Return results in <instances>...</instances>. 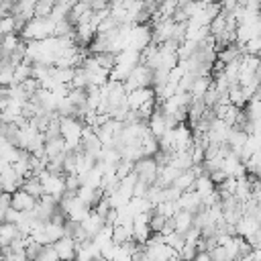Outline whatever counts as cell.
Wrapping results in <instances>:
<instances>
[{
  "instance_id": "cell-16",
  "label": "cell",
  "mask_w": 261,
  "mask_h": 261,
  "mask_svg": "<svg viewBox=\"0 0 261 261\" xmlns=\"http://www.w3.org/2000/svg\"><path fill=\"white\" fill-rule=\"evenodd\" d=\"M20 234H22V232L18 230V226H16L14 222H6V220H2V222H0V249L10 247L12 241H14L16 237H20Z\"/></svg>"
},
{
  "instance_id": "cell-46",
  "label": "cell",
  "mask_w": 261,
  "mask_h": 261,
  "mask_svg": "<svg viewBox=\"0 0 261 261\" xmlns=\"http://www.w3.org/2000/svg\"><path fill=\"white\" fill-rule=\"evenodd\" d=\"M184 239H186V243H190V245H198V241L202 239V228H198V226L188 228V230L184 232Z\"/></svg>"
},
{
  "instance_id": "cell-48",
  "label": "cell",
  "mask_w": 261,
  "mask_h": 261,
  "mask_svg": "<svg viewBox=\"0 0 261 261\" xmlns=\"http://www.w3.org/2000/svg\"><path fill=\"white\" fill-rule=\"evenodd\" d=\"M210 257H212V261H230V257L222 245H216L214 249H210Z\"/></svg>"
},
{
  "instance_id": "cell-58",
  "label": "cell",
  "mask_w": 261,
  "mask_h": 261,
  "mask_svg": "<svg viewBox=\"0 0 261 261\" xmlns=\"http://www.w3.org/2000/svg\"><path fill=\"white\" fill-rule=\"evenodd\" d=\"M4 2H6V0H0V6H2V4H4Z\"/></svg>"
},
{
  "instance_id": "cell-44",
  "label": "cell",
  "mask_w": 261,
  "mask_h": 261,
  "mask_svg": "<svg viewBox=\"0 0 261 261\" xmlns=\"http://www.w3.org/2000/svg\"><path fill=\"white\" fill-rule=\"evenodd\" d=\"M243 51L261 57V37H253V39H249V41L243 45Z\"/></svg>"
},
{
  "instance_id": "cell-6",
  "label": "cell",
  "mask_w": 261,
  "mask_h": 261,
  "mask_svg": "<svg viewBox=\"0 0 261 261\" xmlns=\"http://www.w3.org/2000/svg\"><path fill=\"white\" fill-rule=\"evenodd\" d=\"M173 135V151H188L194 145V130L188 126V122H179L175 128H171Z\"/></svg>"
},
{
  "instance_id": "cell-20",
  "label": "cell",
  "mask_w": 261,
  "mask_h": 261,
  "mask_svg": "<svg viewBox=\"0 0 261 261\" xmlns=\"http://www.w3.org/2000/svg\"><path fill=\"white\" fill-rule=\"evenodd\" d=\"M82 224H84L86 232H88V234H90V237L94 239V237H96V234H98V232H100V230L104 228L106 220H104V216H100L98 212H94V210H92V212L88 214V218H86V220H84Z\"/></svg>"
},
{
  "instance_id": "cell-51",
  "label": "cell",
  "mask_w": 261,
  "mask_h": 261,
  "mask_svg": "<svg viewBox=\"0 0 261 261\" xmlns=\"http://www.w3.org/2000/svg\"><path fill=\"white\" fill-rule=\"evenodd\" d=\"M194 261H212L210 251H198V253H196V257H194Z\"/></svg>"
},
{
  "instance_id": "cell-29",
  "label": "cell",
  "mask_w": 261,
  "mask_h": 261,
  "mask_svg": "<svg viewBox=\"0 0 261 261\" xmlns=\"http://www.w3.org/2000/svg\"><path fill=\"white\" fill-rule=\"evenodd\" d=\"M245 167H247V175H251V177L261 175V149H257L255 153H251L245 159Z\"/></svg>"
},
{
  "instance_id": "cell-19",
  "label": "cell",
  "mask_w": 261,
  "mask_h": 261,
  "mask_svg": "<svg viewBox=\"0 0 261 261\" xmlns=\"http://www.w3.org/2000/svg\"><path fill=\"white\" fill-rule=\"evenodd\" d=\"M67 151H69V147H67V143L63 141V137H55V139H47V141H45V157H47V159H53V157L63 155V153H67Z\"/></svg>"
},
{
  "instance_id": "cell-34",
  "label": "cell",
  "mask_w": 261,
  "mask_h": 261,
  "mask_svg": "<svg viewBox=\"0 0 261 261\" xmlns=\"http://www.w3.org/2000/svg\"><path fill=\"white\" fill-rule=\"evenodd\" d=\"M120 159H122V155H120V151L116 147H104L100 157H98V161H102L104 165H116Z\"/></svg>"
},
{
  "instance_id": "cell-38",
  "label": "cell",
  "mask_w": 261,
  "mask_h": 261,
  "mask_svg": "<svg viewBox=\"0 0 261 261\" xmlns=\"http://www.w3.org/2000/svg\"><path fill=\"white\" fill-rule=\"evenodd\" d=\"M155 210L161 212V214L167 216V218H173L175 212L179 210V206H177V202H173V200H163V202H159V204L155 206Z\"/></svg>"
},
{
  "instance_id": "cell-49",
  "label": "cell",
  "mask_w": 261,
  "mask_h": 261,
  "mask_svg": "<svg viewBox=\"0 0 261 261\" xmlns=\"http://www.w3.org/2000/svg\"><path fill=\"white\" fill-rule=\"evenodd\" d=\"M20 216H22V212H18L16 208H12V206H10V208L6 210V214H4V220H6V222H14V224H16V222L20 220Z\"/></svg>"
},
{
  "instance_id": "cell-41",
  "label": "cell",
  "mask_w": 261,
  "mask_h": 261,
  "mask_svg": "<svg viewBox=\"0 0 261 261\" xmlns=\"http://www.w3.org/2000/svg\"><path fill=\"white\" fill-rule=\"evenodd\" d=\"M35 261H61V259H59V255H57V251H55L53 245H43V249L35 257Z\"/></svg>"
},
{
  "instance_id": "cell-36",
  "label": "cell",
  "mask_w": 261,
  "mask_h": 261,
  "mask_svg": "<svg viewBox=\"0 0 261 261\" xmlns=\"http://www.w3.org/2000/svg\"><path fill=\"white\" fill-rule=\"evenodd\" d=\"M92 55L98 61V65L104 67V69H108V71L116 65V53H112V51H100V53H92Z\"/></svg>"
},
{
  "instance_id": "cell-9",
  "label": "cell",
  "mask_w": 261,
  "mask_h": 261,
  "mask_svg": "<svg viewBox=\"0 0 261 261\" xmlns=\"http://www.w3.org/2000/svg\"><path fill=\"white\" fill-rule=\"evenodd\" d=\"M230 124H226L222 118H214L208 130V141L210 143H218V145H226L228 135H230Z\"/></svg>"
},
{
  "instance_id": "cell-2",
  "label": "cell",
  "mask_w": 261,
  "mask_h": 261,
  "mask_svg": "<svg viewBox=\"0 0 261 261\" xmlns=\"http://www.w3.org/2000/svg\"><path fill=\"white\" fill-rule=\"evenodd\" d=\"M59 126H61V137H63V141L67 143L69 151L80 149L84 122L77 120L75 116H59Z\"/></svg>"
},
{
  "instance_id": "cell-26",
  "label": "cell",
  "mask_w": 261,
  "mask_h": 261,
  "mask_svg": "<svg viewBox=\"0 0 261 261\" xmlns=\"http://www.w3.org/2000/svg\"><path fill=\"white\" fill-rule=\"evenodd\" d=\"M173 224H175V230L184 234L188 228L194 226V214L188 212V210H177L175 216H173Z\"/></svg>"
},
{
  "instance_id": "cell-42",
  "label": "cell",
  "mask_w": 261,
  "mask_h": 261,
  "mask_svg": "<svg viewBox=\"0 0 261 261\" xmlns=\"http://www.w3.org/2000/svg\"><path fill=\"white\" fill-rule=\"evenodd\" d=\"M116 253H118V245H116L112 239H110V241H106L104 245H100V255H102L104 259H108V261H114Z\"/></svg>"
},
{
  "instance_id": "cell-31",
  "label": "cell",
  "mask_w": 261,
  "mask_h": 261,
  "mask_svg": "<svg viewBox=\"0 0 261 261\" xmlns=\"http://www.w3.org/2000/svg\"><path fill=\"white\" fill-rule=\"evenodd\" d=\"M194 181H196V173H194L192 167H190V169H184L171 186H177L181 192H188V190H194Z\"/></svg>"
},
{
  "instance_id": "cell-39",
  "label": "cell",
  "mask_w": 261,
  "mask_h": 261,
  "mask_svg": "<svg viewBox=\"0 0 261 261\" xmlns=\"http://www.w3.org/2000/svg\"><path fill=\"white\" fill-rule=\"evenodd\" d=\"M167 220H169L167 216H163L161 212H157V210L153 208L151 218H149V226H151V230H153V232H159V234H161V230H163V226H165V222H167Z\"/></svg>"
},
{
  "instance_id": "cell-40",
  "label": "cell",
  "mask_w": 261,
  "mask_h": 261,
  "mask_svg": "<svg viewBox=\"0 0 261 261\" xmlns=\"http://www.w3.org/2000/svg\"><path fill=\"white\" fill-rule=\"evenodd\" d=\"M133 169H135V161L122 157V159L116 163V177H118V181H120L122 177H126L128 173H133Z\"/></svg>"
},
{
  "instance_id": "cell-8",
  "label": "cell",
  "mask_w": 261,
  "mask_h": 261,
  "mask_svg": "<svg viewBox=\"0 0 261 261\" xmlns=\"http://www.w3.org/2000/svg\"><path fill=\"white\" fill-rule=\"evenodd\" d=\"M259 228H261V220H259L257 216H253V214H243V216L237 220V224H234L237 234H239V237H245L247 241H249Z\"/></svg>"
},
{
  "instance_id": "cell-23",
  "label": "cell",
  "mask_w": 261,
  "mask_h": 261,
  "mask_svg": "<svg viewBox=\"0 0 261 261\" xmlns=\"http://www.w3.org/2000/svg\"><path fill=\"white\" fill-rule=\"evenodd\" d=\"M210 86H212V75H198L190 90L192 98H204V94L210 90Z\"/></svg>"
},
{
  "instance_id": "cell-18",
  "label": "cell",
  "mask_w": 261,
  "mask_h": 261,
  "mask_svg": "<svg viewBox=\"0 0 261 261\" xmlns=\"http://www.w3.org/2000/svg\"><path fill=\"white\" fill-rule=\"evenodd\" d=\"M181 173V169L179 167H175V165H171V163H167V165H163V167H159V173H157V186H161V188H167V186H171L175 179H177V175Z\"/></svg>"
},
{
  "instance_id": "cell-25",
  "label": "cell",
  "mask_w": 261,
  "mask_h": 261,
  "mask_svg": "<svg viewBox=\"0 0 261 261\" xmlns=\"http://www.w3.org/2000/svg\"><path fill=\"white\" fill-rule=\"evenodd\" d=\"M24 192H29L31 196H35L37 200L41 198V196H45V188H43V181L37 177V175H29V177H24V181H22V186H20Z\"/></svg>"
},
{
  "instance_id": "cell-7",
  "label": "cell",
  "mask_w": 261,
  "mask_h": 261,
  "mask_svg": "<svg viewBox=\"0 0 261 261\" xmlns=\"http://www.w3.org/2000/svg\"><path fill=\"white\" fill-rule=\"evenodd\" d=\"M126 100H128L130 110H137V108H141L143 104H147V102H151V100H157V92H155L153 86H149V88H137V90H130V92H128Z\"/></svg>"
},
{
  "instance_id": "cell-55",
  "label": "cell",
  "mask_w": 261,
  "mask_h": 261,
  "mask_svg": "<svg viewBox=\"0 0 261 261\" xmlns=\"http://www.w3.org/2000/svg\"><path fill=\"white\" fill-rule=\"evenodd\" d=\"M200 2H204V4H210V2H216V0H200Z\"/></svg>"
},
{
  "instance_id": "cell-10",
  "label": "cell",
  "mask_w": 261,
  "mask_h": 261,
  "mask_svg": "<svg viewBox=\"0 0 261 261\" xmlns=\"http://www.w3.org/2000/svg\"><path fill=\"white\" fill-rule=\"evenodd\" d=\"M53 247H55V251H57V255H59V259H61V261H73V259H75L77 243H75L71 237L63 234L59 241H55V243H53Z\"/></svg>"
},
{
  "instance_id": "cell-35",
  "label": "cell",
  "mask_w": 261,
  "mask_h": 261,
  "mask_svg": "<svg viewBox=\"0 0 261 261\" xmlns=\"http://www.w3.org/2000/svg\"><path fill=\"white\" fill-rule=\"evenodd\" d=\"M53 6H55L53 0H37L35 6H33V14L37 18H49L51 12H53Z\"/></svg>"
},
{
  "instance_id": "cell-17",
  "label": "cell",
  "mask_w": 261,
  "mask_h": 261,
  "mask_svg": "<svg viewBox=\"0 0 261 261\" xmlns=\"http://www.w3.org/2000/svg\"><path fill=\"white\" fill-rule=\"evenodd\" d=\"M241 57H243V47H241L239 43H232V45H226V47L218 49V57H216V61L228 65V63H232V61H239Z\"/></svg>"
},
{
  "instance_id": "cell-14",
  "label": "cell",
  "mask_w": 261,
  "mask_h": 261,
  "mask_svg": "<svg viewBox=\"0 0 261 261\" xmlns=\"http://www.w3.org/2000/svg\"><path fill=\"white\" fill-rule=\"evenodd\" d=\"M35 204H37V198L31 196L29 192H24L22 188L12 194V204H10V206L16 208L18 212H31V210L35 208Z\"/></svg>"
},
{
  "instance_id": "cell-50",
  "label": "cell",
  "mask_w": 261,
  "mask_h": 261,
  "mask_svg": "<svg viewBox=\"0 0 261 261\" xmlns=\"http://www.w3.org/2000/svg\"><path fill=\"white\" fill-rule=\"evenodd\" d=\"M210 177H212V181H214L216 186H220V184H222V181H224L228 175H226L222 169H216V171H212V173H210Z\"/></svg>"
},
{
  "instance_id": "cell-28",
  "label": "cell",
  "mask_w": 261,
  "mask_h": 261,
  "mask_svg": "<svg viewBox=\"0 0 261 261\" xmlns=\"http://www.w3.org/2000/svg\"><path fill=\"white\" fill-rule=\"evenodd\" d=\"M73 75H75V67H55V65H53V73H51V77H53L55 84L71 86Z\"/></svg>"
},
{
  "instance_id": "cell-4",
  "label": "cell",
  "mask_w": 261,
  "mask_h": 261,
  "mask_svg": "<svg viewBox=\"0 0 261 261\" xmlns=\"http://www.w3.org/2000/svg\"><path fill=\"white\" fill-rule=\"evenodd\" d=\"M139 177V181H145L147 186H153L157 181V173H159V165L155 161V157H141L135 161V169H133Z\"/></svg>"
},
{
  "instance_id": "cell-12",
  "label": "cell",
  "mask_w": 261,
  "mask_h": 261,
  "mask_svg": "<svg viewBox=\"0 0 261 261\" xmlns=\"http://www.w3.org/2000/svg\"><path fill=\"white\" fill-rule=\"evenodd\" d=\"M22 181H24V177H22V175H18V173L14 171V167H12V165H10L4 173H0V188H2V192L14 194L16 190H20Z\"/></svg>"
},
{
  "instance_id": "cell-59",
  "label": "cell",
  "mask_w": 261,
  "mask_h": 261,
  "mask_svg": "<svg viewBox=\"0 0 261 261\" xmlns=\"http://www.w3.org/2000/svg\"><path fill=\"white\" fill-rule=\"evenodd\" d=\"M177 261H184V259H177Z\"/></svg>"
},
{
  "instance_id": "cell-47",
  "label": "cell",
  "mask_w": 261,
  "mask_h": 261,
  "mask_svg": "<svg viewBox=\"0 0 261 261\" xmlns=\"http://www.w3.org/2000/svg\"><path fill=\"white\" fill-rule=\"evenodd\" d=\"M196 253H198V247H196V245L186 243V245L181 247V251H179V259H184V261H194Z\"/></svg>"
},
{
  "instance_id": "cell-32",
  "label": "cell",
  "mask_w": 261,
  "mask_h": 261,
  "mask_svg": "<svg viewBox=\"0 0 261 261\" xmlns=\"http://www.w3.org/2000/svg\"><path fill=\"white\" fill-rule=\"evenodd\" d=\"M22 43V37L18 33H10L2 37V55H10L12 51L18 49V45Z\"/></svg>"
},
{
  "instance_id": "cell-30",
  "label": "cell",
  "mask_w": 261,
  "mask_h": 261,
  "mask_svg": "<svg viewBox=\"0 0 261 261\" xmlns=\"http://www.w3.org/2000/svg\"><path fill=\"white\" fill-rule=\"evenodd\" d=\"M226 27H228V14H226L224 10H220V12L210 20L208 31H210V35H212V37H218Z\"/></svg>"
},
{
  "instance_id": "cell-37",
  "label": "cell",
  "mask_w": 261,
  "mask_h": 261,
  "mask_svg": "<svg viewBox=\"0 0 261 261\" xmlns=\"http://www.w3.org/2000/svg\"><path fill=\"white\" fill-rule=\"evenodd\" d=\"M10 33H18L16 18H14V14H4V16H0V35L4 37V35H10Z\"/></svg>"
},
{
  "instance_id": "cell-52",
  "label": "cell",
  "mask_w": 261,
  "mask_h": 261,
  "mask_svg": "<svg viewBox=\"0 0 261 261\" xmlns=\"http://www.w3.org/2000/svg\"><path fill=\"white\" fill-rule=\"evenodd\" d=\"M255 192H257V194H261V175L255 179Z\"/></svg>"
},
{
  "instance_id": "cell-22",
  "label": "cell",
  "mask_w": 261,
  "mask_h": 261,
  "mask_svg": "<svg viewBox=\"0 0 261 261\" xmlns=\"http://www.w3.org/2000/svg\"><path fill=\"white\" fill-rule=\"evenodd\" d=\"M112 241L116 245H124L133 241V224H114L112 226Z\"/></svg>"
},
{
  "instance_id": "cell-21",
  "label": "cell",
  "mask_w": 261,
  "mask_h": 261,
  "mask_svg": "<svg viewBox=\"0 0 261 261\" xmlns=\"http://www.w3.org/2000/svg\"><path fill=\"white\" fill-rule=\"evenodd\" d=\"M194 190H196L202 198H206V196H210L212 192H216V184L212 181V177H210L208 173H202V175L196 177V181H194Z\"/></svg>"
},
{
  "instance_id": "cell-24",
  "label": "cell",
  "mask_w": 261,
  "mask_h": 261,
  "mask_svg": "<svg viewBox=\"0 0 261 261\" xmlns=\"http://www.w3.org/2000/svg\"><path fill=\"white\" fill-rule=\"evenodd\" d=\"M228 102L234 104L237 108H245V106H247L249 98H247V94H245V90H243L241 84H232V86H228Z\"/></svg>"
},
{
  "instance_id": "cell-57",
  "label": "cell",
  "mask_w": 261,
  "mask_h": 261,
  "mask_svg": "<svg viewBox=\"0 0 261 261\" xmlns=\"http://www.w3.org/2000/svg\"><path fill=\"white\" fill-rule=\"evenodd\" d=\"M0 261H4V253H2V249H0Z\"/></svg>"
},
{
  "instance_id": "cell-1",
  "label": "cell",
  "mask_w": 261,
  "mask_h": 261,
  "mask_svg": "<svg viewBox=\"0 0 261 261\" xmlns=\"http://www.w3.org/2000/svg\"><path fill=\"white\" fill-rule=\"evenodd\" d=\"M22 37V41L31 43V41H43L49 37H55V22L51 18H31L24 29L18 33Z\"/></svg>"
},
{
  "instance_id": "cell-45",
  "label": "cell",
  "mask_w": 261,
  "mask_h": 261,
  "mask_svg": "<svg viewBox=\"0 0 261 261\" xmlns=\"http://www.w3.org/2000/svg\"><path fill=\"white\" fill-rule=\"evenodd\" d=\"M80 186H82V177H80L77 173H67V175H65V190L77 192Z\"/></svg>"
},
{
  "instance_id": "cell-13",
  "label": "cell",
  "mask_w": 261,
  "mask_h": 261,
  "mask_svg": "<svg viewBox=\"0 0 261 261\" xmlns=\"http://www.w3.org/2000/svg\"><path fill=\"white\" fill-rule=\"evenodd\" d=\"M147 126H149V130H151V135L157 137V139H161V137L165 135V130H167V122H165V114H163V110H161L159 104L155 106L153 114L149 116Z\"/></svg>"
},
{
  "instance_id": "cell-15",
  "label": "cell",
  "mask_w": 261,
  "mask_h": 261,
  "mask_svg": "<svg viewBox=\"0 0 261 261\" xmlns=\"http://www.w3.org/2000/svg\"><path fill=\"white\" fill-rule=\"evenodd\" d=\"M247 139H249V133H247V130H243V128H239V126H232V128H230V135H228L226 145H228V149H230V151H234V153L241 157V151H243V147H245Z\"/></svg>"
},
{
  "instance_id": "cell-53",
  "label": "cell",
  "mask_w": 261,
  "mask_h": 261,
  "mask_svg": "<svg viewBox=\"0 0 261 261\" xmlns=\"http://www.w3.org/2000/svg\"><path fill=\"white\" fill-rule=\"evenodd\" d=\"M6 210H8V208H2V206H0V222L4 220V214H6Z\"/></svg>"
},
{
  "instance_id": "cell-54",
  "label": "cell",
  "mask_w": 261,
  "mask_h": 261,
  "mask_svg": "<svg viewBox=\"0 0 261 261\" xmlns=\"http://www.w3.org/2000/svg\"><path fill=\"white\" fill-rule=\"evenodd\" d=\"M92 261H108V259H104V257H102V255H98V257H94V259H92Z\"/></svg>"
},
{
  "instance_id": "cell-11",
  "label": "cell",
  "mask_w": 261,
  "mask_h": 261,
  "mask_svg": "<svg viewBox=\"0 0 261 261\" xmlns=\"http://www.w3.org/2000/svg\"><path fill=\"white\" fill-rule=\"evenodd\" d=\"M177 206H179V210H188V212L196 214L198 210L204 208V202H202V196H200L196 190H188V192H184V194L179 196Z\"/></svg>"
},
{
  "instance_id": "cell-3",
  "label": "cell",
  "mask_w": 261,
  "mask_h": 261,
  "mask_svg": "<svg viewBox=\"0 0 261 261\" xmlns=\"http://www.w3.org/2000/svg\"><path fill=\"white\" fill-rule=\"evenodd\" d=\"M126 92L137 90V88H149L153 86V69L147 63H139L133 67V71L128 73V77L122 82Z\"/></svg>"
},
{
  "instance_id": "cell-56",
  "label": "cell",
  "mask_w": 261,
  "mask_h": 261,
  "mask_svg": "<svg viewBox=\"0 0 261 261\" xmlns=\"http://www.w3.org/2000/svg\"><path fill=\"white\" fill-rule=\"evenodd\" d=\"M0 57H2V37H0Z\"/></svg>"
},
{
  "instance_id": "cell-33",
  "label": "cell",
  "mask_w": 261,
  "mask_h": 261,
  "mask_svg": "<svg viewBox=\"0 0 261 261\" xmlns=\"http://www.w3.org/2000/svg\"><path fill=\"white\" fill-rule=\"evenodd\" d=\"M29 77H33V63L24 59L14 67V84H22Z\"/></svg>"
},
{
  "instance_id": "cell-27",
  "label": "cell",
  "mask_w": 261,
  "mask_h": 261,
  "mask_svg": "<svg viewBox=\"0 0 261 261\" xmlns=\"http://www.w3.org/2000/svg\"><path fill=\"white\" fill-rule=\"evenodd\" d=\"M141 149H143V157H155V153L159 151V139L151 135V130H147L141 139Z\"/></svg>"
},
{
  "instance_id": "cell-43",
  "label": "cell",
  "mask_w": 261,
  "mask_h": 261,
  "mask_svg": "<svg viewBox=\"0 0 261 261\" xmlns=\"http://www.w3.org/2000/svg\"><path fill=\"white\" fill-rule=\"evenodd\" d=\"M41 249H43V245H41L39 241H35L33 237H29V243H27V247H24L27 259H33V261H35V257L41 253Z\"/></svg>"
},
{
  "instance_id": "cell-5",
  "label": "cell",
  "mask_w": 261,
  "mask_h": 261,
  "mask_svg": "<svg viewBox=\"0 0 261 261\" xmlns=\"http://www.w3.org/2000/svg\"><path fill=\"white\" fill-rule=\"evenodd\" d=\"M153 41V29L151 24H135L128 33V49H137V51H143L149 43Z\"/></svg>"
}]
</instances>
